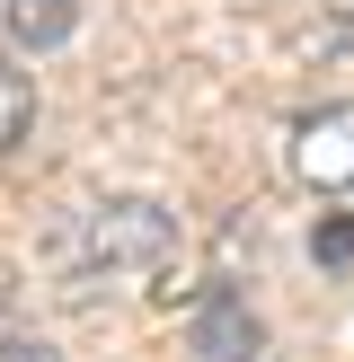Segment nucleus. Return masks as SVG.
<instances>
[{
    "mask_svg": "<svg viewBox=\"0 0 354 362\" xmlns=\"http://www.w3.org/2000/svg\"><path fill=\"white\" fill-rule=\"evenodd\" d=\"M71 257L88 274H159L177 257V212L159 194H98L71 230Z\"/></svg>",
    "mask_w": 354,
    "mask_h": 362,
    "instance_id": "f257e3e1",
    "label": "nucleus"
},
{
    "mask_svg": "<svg viewBox=\"0 0 354 362\" xmlns=\"http://www.w3.org/2000/svg\"><path fill=\"white\" fill-rule=\"evenodd\" d=\"M186 354L195 362H266V318L248 310V292L212 283V292L186 310Z\"/></svg>",
    "mask_w": 354,
    "mask_h": 362,
    "instance_id": "f03ea898",
    "label": "nucleus"
},
{
    "mask_svg": "<svg viewBox=\"0 0 354 362\" xmlns=\"http://www.w3.org/2000/svg\"><path fill=\"white\" fill-rule=\"evenodd\" d=\"M292 168L310 186H354V106H319V115L292 124Z\"/></svg>",
    "mask_w": 354,
    "mask_h": 362,
    "instance_id": "7ed1b4c3",
    "label": "nucleus"
},
{
    "mask_svg": "<svg viewBox=\"0 0 354 362\" xmlns=\"http://www.w3.org/2000/svg\"><path fill=\"white\" fill-rule=\"evenodd\" d=\"M0 35L9 53H62L80 35V0H0Z\"/></svg>",
    "mask_w": 354,
    "mask_h": 362,
    "instance_id": "20e7f679",
    "label": "nucleus"
},
{
    "mask_svg": "<svg viewBox=\"0 0 354 362\" xmlns=\"http://www.w3.org/2000/svg\"><path fill=\"white\" fill-rule=\"evenodd\" d=\"M27 133H35V80L18 71V53L0 45V159H9Z\"/></svg>",
    "mask_w": 354,
    "mask_h": 362,
    "instance_id": "39448f33",
    "label": "nucleus"
},
{
    "mask_svg": "<svg viewBox=\"0 0 354 362\" xmlns=\"http://www.w3.org/2000/svg\"><path fill=\"white\" fill-rule=\"evenodd\" d=\"M310 257L328 265V274H354V212H319V230H310Z\"/></svg>",
    "mask_w": 354,
    "mask_h": 362,
    "instance_id": "423d86ee",
    "label": "nucleus"
},
{
    "mask_svg": "<svg viewBox=\"0 0 354 362\" xmlns=\"http://www.w3.org/2000/svg\"><path fill=\"white\" fill-rule=\"evenodd\" d=\"M0 362H62L45 336H0Z\"/></svg>",
    "mask_w": 354,
    "mask_h": 362,
    "instance_id": "0eeeda50",
    "label": "nucleus"
}]
</instances>
